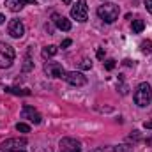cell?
I'll list each match as a JSON object with an SVG mask.
<instances>
[{"label": "cell", "mask_w": 152, "mask_h": 152, "mask_svg": "<svg viewBox=\"0 0 152 152\" xmlns=\"http://www.w3.org/2000/svg\"><path fill=\"white\" fill-rule=\"evenodd\" d=\"M120 94H122V96L127 94V87H126V83L122 81V78H120Z\"/></svg>", "instance_id": "obj_22"}, {"label": "cell", "mask_w": 152, "mask_h": 152, "mask_svg": "<svg viewBox=\"0 0 152 152\" xmlns=\"http://www.w3.org/2000/svg\"><path fill=\"white\" fill-rule=\"evenodd\" d=\"M27 145V138H9L2 143V149L5 152L11 151H18V149H23Z\"/></svg>", "instance_id": "obj_9"}, {"label": "cell", "mask_w": 152, "mask_h": 152, "mask_svg": "<svg viewBox=\"0 0 152 152\" xmlns=\"http://www.w3.org/2000/svg\"><path fill=\"white\" fill-rule=\"evenodd\" d=\"M44 73L51 78H64L66 75V69L62 67V64L58 62H46L44 64Z\"/></svg>", "instance_id": "obj_5"}, {"label": "cell", "mask_w": 152, "mask_h": 152, "mask_svg": "<svg viewBox=\"0 0 152 152\" xmlns=\"http://www.w3.org/2000/svg\"><path fill=\"white\" fill-rule=\"evenodd\" d=\"M145 7H147V11L152 14V0H145Z\"/></svg>", "instance_id": "obj_24"}, {"label": "cell", "mask_w": 152, "mask_h": 152, "mask_svg": "<svg viewBox=\"0 0 152 152\" xmlns=\"http://www.w3.org/2000/svg\"><path fill=\"white\" fill-rule=\"evenodd\" d=\"M118 12H120L118 5H117V4H112V2L103 4V5L97 7V16H99L104 23H113L115 20L118 18Z\"/></svg>", "instance_id": "obj_2"}, {"label": "cell", "mask_w": 152, "mask_h": 152, "mask_svg": "<svg viewBox=\"0 0 152 152\" xmlns=\"http://www.w3.org/2000/svg\"><path fill=\"white\" fill-rule=\"evenodd\" d=\"M16 57V51L12 46L5 44V42H0V69H5V67H11L12 60Z\"/></svg>", "instance_id": "obj_3"}, {"label": "cell", "mask_w": 152, "mask_h": 152, "mask_svg": "<svg viewBox=\"0 0 152 152\" xmlns=\"http://www.w3.org/2000/svg\"><path fill=\"white\" fill-rule=\"evenodd\" d=\"M143 127H145V129H152V120H147V122H143Z\"/></svg>", "instance_id": "obj_27"}, {"label": "cell", "mask_w": 152, "mask_h": 152, "mask_svg": "<svg viewBox=\"0 0 152 152\" xmlns=\"http://www.w3.org/2000/svg\"><path fill=\"white\" fill-rule=\"evenodd\" d=\"M0 152H5V151H4V149H0Z\"/></svg>", "instance_id": "obj_32"}, {"label": "cell", "mask_w": 152, "mask_h": 152, "mask_svg": "<svg viewBox=\"0 0 152 152\" xmlns=\"http://www.w3.org/2000/svg\"><path fill=\"white\" fill-rule=\"evenodd\" d=\"M57 53H58V48H57L55 44H50V46H44V48H42V57H44V58L55 57Z\"/></svg>", "instance_id": "obj_14"}, {"label": "cell", "mask_w": 152, "mask_h": 152, "mask_svg": "<svg viewBox=\"0 0 152 152\" xmlns=\"http://www.w3.org/2000/svg\"><path fill=\"white\" fill-rule=\"evenodd\" d=\"M16 131L18 133H30V126L28 124H23V122H18L16 124Z\"/></svg>", "instance_id": "obj_17"}, {"label": "cell", "mask_w": 152, "mask_h": 152, "mask_svg": "<svg viewBox=\"0 0 152 152\" xmlns=\"http://www.w3.org/2000/svg\"><path fill=\"white\" fill-rule=\"evenodd\" d=\"M97 58H99V60L104 58V50H103V48H97Z\"/></svg>", "instance_id": "obj_23"}, {"label": "cell", "mask_w": 152, "mask_h": 152, "mask_svg": "<svg viewBox=\"0 0 152 152\" xmlns=\"http://www.w3.org/2000/svg\"><path fill=\"white\" fill-rule=\"evenodd\" d=\"M62 2H64V4H71L73 0H62Z\"/></svg>", "instance_id": "obj_30"}, {"label": "cell", "mask_w": 152, "mask_h": 152, "mask_svg": "<svg viewBox=\"0 0 152 152\" xmlns=\"http://www.w3.org/2000/svg\"><path fill=\"white\" fill-rule=\"evenodd\" d=\"M58 147H60V152H81V145L75 138H62Z\"/></svg>", "instance_id": "obj_7"}, {"label": "cell", "mask_w": 152, "mask_h": 152, "mask_svg": "<svg viewBox=\"0 0 152 152\" xmlns=\"http://www.w3.org/2000/svg\"><path fill=\"white\" fill-rule=\"evenodd\" d=\"M21 117L27 118V120H30L32 124H41V120H42V115L39 113L34 106H28V104L23 106V110H21Z\"/></svg>", "instance_id": "obj_10"}, {"label": "cell", "mask_w": 152, "mask_h": 152, "mask_svg": "<svg viewBox=\"0 0 152 152\" xmlns=\"http://www.w3.org/2000/svg\"><path fill=\"white\" fill-rule=\"evenodd\" d=\"M122 64H124L126 67H131V66H133V60H131V58H124V62H122Z\"/></svg>", "instance_id": "obj_25"}, {"label": "cell", "mask_w": 152, "mask_h": 152, "mask_svg": "<svg viewBox=\"0 0 152 152\" xmlns=\"http://www.w3.org/2000/svg\"><path fill=\"white\" fill-rule=\"evenodd\" d=\"M71 18H75L76 21H80V23L87 21V18H88L87 0H78L76 5H73V9H71Z\"/></svg>", "instance_id": "obj_4"}, {"label": "cell", "mask_w": 152, "mask_h": 152, "mask_svg": "<svg viewBox=\"0 0 152 152\" xmlns=\"http://www.w3.org/2000/svg\"><path fill=\"white\" fill-rule=\"evenodd\" d=\"M143 28H145V21L143 20H133V23H131L133 34H140V32H143Z\"/></svg>", "instance_id": "obj_13"}, {"label": "cell", "mask_w": 152, "mask_h": 152, "mask_svg": "<svg viewBox=\"0 0 152 152\" xmlns=\"http://www.w3.org/2000/svg\"><path fill=\"white\" fill-rule=\"evenodd\" d=\"M80 67H81V69H85V71H87V69H90V67H92V62H90V60H88V58H83V60H81V62H80Z\"/></svg>", "instance_id": "obj_20"}, {"label": "cell", "mask_w": 152, "mask_h": 152, "mask_svg": "<svg viewBox=\"0 0 152 152\" xmlns=\"http://www.w3.org/2000/svg\"><path fill=\"white\" fill-rule=\"evenodd\" d=\"M11 152H25L23 149H18V151H11Z\"/></svg>", "instance_id": "obj_31"}, {"label": "cell", "mask_w": 152, "mask_h": 152, "mask_svg": "<svg viewBox=\"0 0 152 152\" xmlns=\"http://www.w3.org/2000/svg\"><path fill=\"white\" fill-rule=\"evenodd\" d=\"M5 92L16 94V96H30V90L28 88H18V87H5Z\"/></svg>", "instance_id": "obj_15"}, {"label": "cell", "mask_w": 152, "mask_h": 152, "mask_svg": "<svg viewBox=\"0 0 152 152\" xmlns=\"http://www.w3.org/2000/svg\"><path fill=\"white\" fill-rule=\"evenodd\" d=\"M51 20H53V23L57 25L58 30H64V32H69V30H71V21H69L67 18H64V16L53 12V14H51Z\"/></svg>", "instance_id": "obj_12"}, {"label": "cell", "mask_w": 152, "mask_h": 152, "mask_svg": "<svg viewBox=\"0 0 152 152\" xmlns=\"http://www.w3.org/2000/svg\"><path fill=\"white\" fill-rule=\"evenodd\" d=\"M134 103L140 106V108H145L152 104V88L149 83H140L134 90V96H133Z\"/></svg>", "instance_id": "obj_1"}, {"label": "cell", "mask_w": 152, "mask_h": 152, "mask_svg": "<svg viewBox=\"0 0 152 152\" xmlns=\"http://www.w3.org/2000/svg\"><path fill=\"white\" fill-rule=\"evenodd\" d=\"M28 4L37 5V2H36V0H5V7H7L9 11H12V12L21 11V9H23L25 5H28Z\"/></svg>", "instance_id": "obj_11"}, {"label": "cell", "mask_w": 152, "mask_h": 152, "mask_svg": "<svg viewBox=\"0 0 152 152\" xmlns=\"http://www.w3.org/2000/svg\"><path fill=\"white\" fill-rule=\"evenodd\" d=\"M92 152H104V149L101 147V149H96V151H92Z\"/></svg>", "instance_id": "obj_29"}, {"label": "cell", "mask_w": 152, "mask_h": 152, "mask_svg": "<svg viewBox=\"0 0 152 152\" xmlns=\"http://www.w3.org/2000/svg\"><path fill=\"white\" fill-rule=\"evenodd\" d=\"M71 39H66V41H62V48H67V46H71Z\"/></svg>", "instance_id": "obj_26"}, {"label": "cell", "mask_w": 152, "mask_h": 152, "mask_svg": "<svg viewBox=\"0 0 152 152\" xmlns=\"http://www.w3.org/2000/svg\"><path fill=\"white\" fill-rule=\"evenodd\" d=\"M32 66H34V62H32V58H30V53H27V57H25V64H23V71H30Z\"/></svg>", "instance_id": "obj_19"}, {"label": "cell", "mask_w": 152, "mask_h": 152, "mask_svg": "<svg viewBox=\"0 0 152 152\" xmlns=\"http://www.w3.org/2000/svg\"><path fill=\"white\" fill-rule=\"evenodd\" d=\"M140 48H142L143 53H152V41H143L140 44Z\"/></svg>", "instance_id": "obj_18"}, {"label": "cell", "mask_w": 152, "mask_h": 152, "mask_svg": "<svg viewBox=\"0 0 152 152\" xmlns=\"http://www.w3.org/2000/svg\"><path fill=\"white\" fill-rule=\"evenodd\" d=\"M113 67H115V60L113 58H108V60L104 62V69H106V71H112Z\"/></svg>", "instance_id": "obj_21"}, {"label": "cell", "mask_w": 152, "mask_h": 152, "mask_svg": "<svg viewBox=\"0 0 152 152\" xmlns=\"http://www.w3.org/2000/svg\"><path fill=\"white\" fill-rule=\"evenodd\" d=\"M7 30H9V36L14 37V39H20V37L25 36V25H23L20 20H11Z\"/></svg>", "instance_id": "obj_8"}, {"label": "cell", "mask_w": 152, "mask_h": 152, "mask_svg": "<svg viewBox=\"0 0 152 152\" xmlns=\"http://www.w3.org/2000/svg\"><path fill=\"white\" fill-rule=\"evenodd\" d=\"M104 149V147H103ZM104 152H133V149L129 145H115V147H108L104 149Z\"/></svg>", "instance_id": "obj_16"}, {"label": "cell", "mask_w": 152, "mask_h": 152, "mask_svg": "<svg viewBox=\"0 0 152 152\" xmlns=\"http://www.w3.org/2000/svg\"><path fill=\"white\" fill-rule=\"evenodd\" d=\"M4 21H5V16H4V14H0V25H2Z\"/></svg>", "instance_id": "obj_28"}, {"label": "cell", "mask_w": 152, "mask_h": 152, "mask_svg": "<svg viewBox=\"0 0 152 152\" xmlns=\"http://www.w3.org/2000/svg\"><path fill=\"white\" fill-rule=\"evenodd\" d=\"M64 80L69 83V85H73V87H83L85 83H87V76H83L81 73H78V71H66V75H64Z\"/></svg>", "instance_id": "obj_6"}]
</instances>
